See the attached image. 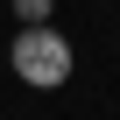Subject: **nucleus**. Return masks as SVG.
Instances as JSON below:
<instances>
[{"mask_svg":"<svg viewBox=\"0 0 120 120\" xmlns=\"http://www.w3.org/2000/svg\"><path fill=\"white\" fill-rule=\"evenodd\" d=\"M7 64H14V78H21L28 92H56V85H71L78 49H71L64 28H49V21H21V35H14V49H7Z\"/></svg>","mask_w":120,"mask_h":120,"instance_id":"f257e3e1","label":"nucleus"},{"mask_svg":"<svg viewBox=\"0 0 120 120\" xmlns=\"http://www.w3.org/2000/svg\"><path fill=\"white\" fill-rule=\"evenodd\" d=\"M14 14H21V21H49V14H56V0H14Z\"/></svg>","mask_w":120,"mask_h":120,"instance_id":"f03ea898","label":"nucleus"}]
</instances>
